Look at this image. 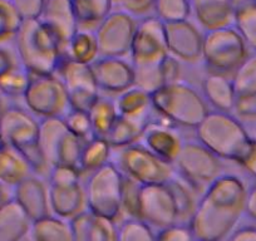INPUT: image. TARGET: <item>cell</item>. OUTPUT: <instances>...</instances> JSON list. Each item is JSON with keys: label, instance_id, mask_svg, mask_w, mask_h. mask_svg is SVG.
<instances>
[{"label": "cell", "instance_id": "cell-1", "mask_svg": "<svg viewBox=\"0 0 256 241\" xmlns=\"http://www.w3.org/2000/svg\"><path fill=\"white\" fill-rule=\"evenodd\" d=\"M248 188L238 176L221 174L204 191L190 221L198 241H224L245 214Z\"/></svg>", "mask_w": 256, "mask_h": 241}, {"label": "cell", "instance_id": "cell-2", "mask_svg": "<svg viewBox=\"0 0 256 241\" xmlns=\"http://www.w3.org/2000/svg\"><path fill=\"white\" fill-rule=\"evenodd\" d=\"M14 39L16 59L30 74H56L66 48L53 29L39 18L28 19Z\"/></svg>", "mask_w": 256, "mask_h": 241}, {"label": "cell", "instance_id": "cell-3", "mask_svg": "<svg viewBox=\"0 0 256 241\" xmlns=\"http://www.w3.org/2000/svg\"><path fill=\"white\" fill-rule=\"evenodd\" d=\"M196 140L222 161L241 164L248 157L254 138L232 113L210 110L195 128Z\"/></svg>", "mask_w": 256, "mask_h": 241}, {"label": "cell", "instance_id": "cell-4", "mask_svg": "<svg viewBox=\"0 0 256 241\" xmlns=\"http://www.w3.org/2000/svg\"><path fill=\"white\" fill-rule=\"evenodd\" d=\"M40 120L26 107L8 104L0 122V134L4 141L18 151L30 166L34 174L48 178L50 166L39 146Z\"/></svg>", "mask_w": 256, "mask_h": 241}, {"label": "cell", "instance_id": "cell-5", "mask_svg": "<svg viewBox=\"0 0 256 241\" xmlns=\"http://www.w3.org/2000/svg\"><path fill=\"white\" fill-rule=\"evenodd\" d=\"M151 97L154 112L177 127L196 128L210 112L202 94L182 80L164 84Z\"/></svg>", "mask_w": 256, "mask_h": 241}, {"label": "cell", "instance_id": "cell-6", "mask_svg": "<svg viewBox=\"0 0 256 241\" xmlns=\"http://www.w3.org/2000/svg\"><path fill=\"white\" fill-rule=\"evenodd\" d=\"M112 162L123 176L142 186L167 185L177 177L174 164L152 154L141 142L113 150Z\"/></svg>", "mask_w": 256, "mask_h": 241}, {"label": "cell", "instance_id": "cell-7", "mask_svg": "<svg viewBox=\"0 0 256 241\" xmlns=\"http://www.w3.org/2000/svg\"><path fill=\"white\" fill-rule=\"evenodd\" d=\"M248 56V48L234 26L205 30L201 62L210 72L232 74Z\"/></svg>", "mask_w": 256, "mask_h": 241}, {"label": "cell", "instance_id": "cell-8", "mask_svg": "<svg viewBox=\"0 0 256 241\" xmlns=\"http://www.w3.org/2000/svg\"><path fill=\"white\" fill-rule=\"evenodd\" d=\"M123 174L113 162L90 172L83 182L87 210L117 222L122 214Z\"/></svg>", "mask_w": 256, "mask_h": 241}, {"label": "cell", "instance_id": "cell-9", "mask_svg": "<svg viewBox=\"0 0 256 241\" xmlns=\"http://www.w3.org/2000/svg\"><path fill=\"white\" fill-rule=\"evenodd\" d=\"M82 178L77 168L68 166L52 167L46 178L52 215L70 221L87 210Z\"/></svg>", "mask_w": 256, "mask_h": 241}, {"label": "cell", "instance_id": "cell-10", "mask_svg": "<svg viewBox=\"0 0 256 241\" xmlns=\"http://www.w3.org/2000/svg\"><path fill=\"white\" fill-rule=\"evenodd\" d=\"M174 166L177 176L201 195L208 185L224 174L222 160L208 151L198 140L184 141Z\"/></svg>", "mask_w": 256, "mask_h": 241}, {"label": "cell", "instance_id": "cell-11", "mask_svg": "<svg viewBox=\"0 0 256 241\" xmlns=\"http://www.w3.org/2000/svg\"><path fill=\"white\" fill-rule=\"evenodd\" d=\"M84 142L67 128L63 118L40 120L39 146L50 168L68 166L78 170Z\"/></svg>", "mask_w": 256, "mask_h": 241}, {"label": "cell", "instance_id": "cell-12", "mask_svg": "<svg viewBox=\"0 0 256 241\" xmlns=\"http://www.w3.org/2000/svg\"><path fill=\"white\" fill-rule=\"evenodd\" d=\"M23 100L26 110L39 120L63 118L70 110L67 90L56 74H30Z\"/></svg>", "mask_w": 256, "mask_h": 241}, {"label": "cell", "instance_id": "cell-13", "mask_svg": "<svg viewBox=\"0 0 256 241\" xmlns=\"http://www.w3.org/2000/svg\"><path fill=\"white\" fill-rule=\"evenodd\" d=\"M168 56L164 23L157 16H144L137 22L128 59L134 67L160 64Z\"/></svg>", "mask_w": 256, "mask_h": 241}, {"label": "cell", "instance_id": "cell-14", "mask_svg": "<svg viewBox=\"0 0 256 241\" xmlns=\"http://www.w3.org/2000/svg\"><path fill=\"white\" fill-rule=\"evenodd\" d=\"M137 218L161 230L180 222L178 206L171 185H141Z\"/></svg>", "mask_w": 256, "mask_h": 241}, {"label": "cell", "instance_id": "cell-15", "mask_svg": "<svg viewBox=\"0 0 256 241\" xmlns=\"http://www.w3.org/2000/svg\"><path fill=\"white\" fill-rule=\"evenodd\" d=\"M137 20L122 10H112L94 29L100 56L127 58Z\"/></svg>", "mask_w": 256, "mask_h": 241}, {"label": "cell", "instance_id": "cell-16", "mask_svg": "<svg viewBox=\"0 0 256 241\" xmlns=\"http://www.w3.org/2000/svg\"><path fill=\"white\" fill-rule=\"evenodd\" d=\"M56 76L66 87L70 106L73 110L88 112L100 96L90 66L64 58Z\"/></svg>", "mask_w": 256, "mask_h": 241}, {"label": "cell", "instance_id": "cell-17", "mask_svg": "<svg viewBox=\"0 0 256 241\" xmlns=\"http://www.w3.org/2000/svg\"><path fill=\"white\" fill-rule=\"evenodd\" d=\"M140 142L161 160L174 164L184 147V138L178 127L156 113L147 124Z\"/></svg>", "mask_w": 256, "mask_h": 241}, {"label": "cell", "instance_id": "cell-18", "mask_svg": "<svg viewBox=\"0 0 256 241\" xmlns=\"http://www.w3.org/2000/svg\"><path fill=\"white\" fill-rule=\"evenodd\" d=\"M168 56L180 63L198 64L202 56L204 33L190 20L164 24Z\"/></svg>", "mask_w": 256, "mask_h": 241}, {"label": "cell", "instance_id": "cell-19", "mask_svg": "<svg viewBox=\"0 0 256 241\" xmlns=\"http://www.w3.org/2000/svg\"><path fill=\"white\" fill-rule=\"evenodd\" d=\"M100 92L118 96L134 86V68L130 59L98 56L90 64Z\"/></svg>", "mask_w": 256, "mask_h": 241}, {"label": "cell", "instance_id": "cell-20", "mask_svg": "<svg viewBox=\"0 0 256 241\" xmlns=\"http://www.w3.org/2000/svg\"><path fill=\"white\" fill-rule=\"evenodd\" d=\"M14 200L26 211L32 221L52 215L48 182L43 177L30 174L13 188Z\"/></svg>", "mask_w": 256, "mask_h": 241}, {"label": "cell", "instance_id": "cell-21", "mask_svg": "<svg viewBox=\"0 0 256 241\" xmlns=\"http://www.w3.org/2000/svg\"><path fill=\"white\" fill-rule=\"evenodd\" d=\"M73 241H117V222L86 210L70 221Z\"/></svg>", "mask_w": 256, "mask_h": 241}, {"label": "cell", "instance_id": "cell-22", "mask_svg": "<svg viewBox=\"0 0 256 241\" xmlns=\"http://www.w3.org/2000/svg\"><path fill=\"white\" fill-rule=\"evenodd\" d=\"M39 19L56 32L64 48L78 30L77 19L70 0H46Z\"/></svg>", "mask_w": 256, "mask_h": 241}, {"label": "cell", "instance_id": "cell-23", "mask_svg": "<svg viewBox=\"0 0 256 241\" xmlns=\"http://www.w3.org/2000/svg\"><path fill=\"white\" fill-rule=\"evenodd\" d=\"M204 100L212 110L231 113L236 102V92L232 80L226 74L210 72L202 80Z\"/></svg>", "mask_w": 256, "mask_h": 241}, {"label": "cell", "instance_id": "cell-24", "mask_svg": "<svg viewBox=\"0 0 256 241\" xmlns=\"http://www.w3.org/2000/svg\"><path fill=\"white\" fill-rule=\"evenodd\" d=\"M113 100L120 117L148 124L151 118L156 114L151 94L134 86L116 96Z\"/></svg>", "mask_w": 256, "mask_h": 241}, {"label": "cell", "instance_id": "cell-25", "mask_svg": "<svg viewBox=\"0 0 256 241\" xmlns=\"http://www.w3.org/2000/svg\"><path fill=\"white\" fill-rule=\"evenodd\" d=\"M192 13L195 14L204 30L232 26L231 0H190Z\"/></svg>", "mask_w": 256, "mask_h": 241}, {"label": "cell", "instance_id": "cell-26", "mask_svg": "<svg viewBox=\"0 0 256 241\" xmlns=\"http://www.w3.org/2000/svg\"><path fill=\"white\" fill-rule=\"evenodd\" d=\"M33 221L12 200L0 208V241H22L29 234Z\"/></svg>", "mask_w": 256, "mask_h": 241}, {"label": "cell", "instance_id": "cell-27", "mask_svg": "<svg viewBox=\"0 0 256 241\" xmlns=\"http://www.w3.org/2000/svg\"><path fill=\"white\" fill-rule=\"evenodd\" d=\"M78 29L94 30L112 12L113 0H70Z\"/></svg>", "mask_w": 256, "mask_h": 241}, {"label": "cell", "instance_id": "cell-28", "mask_svg": "<svg viewBox=\"0 0 256 241\" xmlns=\"http://www.w3.org/2000/svg\"><path fill=\"white\" fill-rule=\"evenodd\" d=\"M232 26L248 49L256 52V3L252 0H231Z\"/></svg>", "mask_w": 256, "mask_h": 241}, {"label": "cell", "instance_id": "cell-29", "mask_svg": "<svg viewBox=\"0 0 256 241\" xmlns=\"http://www.w3.org/2000/svg\"><path fill=\"white\" fill-rule=\"evenodd\" d=\"M113 148L104 138L93 137L83 144L78 162V171L83 176L112 162Z\"/></svg>", "mask_w": 256, "mask_h": 241}, {"label": "cell", "instance_id": "cell-30", "mask_svg": "<svg viewBox=\"0 0 256 241\" xmlns=\"http://www.w3.org/2000/svg\"><path fill=\"white\" fill-rule=\"evenodd\" d=\"M28 235L32 241H73L70 221L56 215L33 221Z\"/></svg>", "mask_w": 256, "mask_h": 241}, {"label": "cell", "instance_id": "cell-31", "mask_svg": "<svg viewBox=\"0 0 256 241\" xmlns=\"http://www.w3.org/2000/svg\"><path fill=\"white\" fill-rule=\"evenodd\" d=\"M33 174L30 166L18 151L8 144L0 148V181L14 188Z\"/></svg>", "mask_w": 256, "mask_h": 241}, {"label": "cell", "instance_id": "cell-32", "mask_svg": "<svg viewBox=\"0 0 256 241\" xmlns=\"http://www.w3.org/2000/svg\"><path fill=\"white\" fill-rule=\"evenodd\" d=\"M100 56L94 30L78 29L66 46V58L73 62L90 66Z\"/></svg>", "mask_w": 256, "mask_h": 241}, {"label": "cell", "instance_id": "cell-33", "mask_svg": "<svg viewBox=\"0 0 256 241\" xmlns=\"http://www.w3.org/2000/svg\"><path fill=\"white\" fill-rule=\"evenodd\" d=\"M118 116L120 114L116 108L114 100L108 96L100 94L88 110V117H90L94 137L106 140L110 128L117 120Z\"/></svg>", "mask_w": 256, "mask_h": 241}, {"label": "cell", "instance_id": "cell-34", "mask_svg": "<svg viewBox=\"0 0 256 241\" xmlns=\"http://www.w3.org/2000/svg\"><path fill=\"white\" fill-rule=\"evenodd\" d=\"M146 126L147 124H144V122L128 120V118L118 116L110 134L106 137V141L112 146L113 150L137 144V142L141 141V137Z\"/></svg>", "mask_w": 256, "mask_h": 241}, {"label": "cell", "instance_id": "cell-35", "mask_svg": "<svg viewBox=\"0 0 256 241\" xmlns=\"http://www.w3.org/2000/svg\"><path fill=\"white\" fill-rule=\"evenodd\" d=\"M30 82V73L19 62L12 66L0 78V96L4 100H23Z\"/></svg>", "mask_w": 256, "mask_h": 241}, {"label": "cell", "instance_id": "cell-36", "mask_svg": "<svg viewBox=\"0 0 256 241\" xmlns=\"http://www.w3.org/2000/svg\"><path fill=\"white\" fill-rule=\"evenodd\" d=\"M236 97L256 96V52L242 62L231 77Z\"/></svg>", "mask_w": 256, "mask_h": 241}, {"label": "cell", "instance_id": "cell-37", "mask_svg": "<svg viewBox=\"0 0 256 241\" xmlns=\"http://www.w3.org/2000/svg\"><path fill=\"white\" fill-rule=\"evenodd\" d=\"M157 18L164 24L188 20L192 14L190 0H156L154 8Z\"/></svg>", "mask_w": 256, "mask_h": 241}, {"label": "cell", "instance_id": "cell-38", "mask_svg": "<svg viewBox=\"0 0 256 241\" xmlns=\"http://www.w3.org/2000/svg\"><path fill=\"white\" fill-rule=\"evenodd\" d=\"M117 241H156V232L138 218H126L117 225Z\"/></svg>", "mask_w": 256, "mask_h": 241}, {"label": "cell", "instance_id": "cell-39", "mask_svg": "<svg viewBox=\"0 0 256 241\" xmlns=\"http://www.w3.org/2000/svg\"><path fill=\"white\" fill-rule=\"evenodd\" d=\"M23 19L9 0H0V46L16 38Z\"/></svg>", "mask_w": 256, "mask_h": 241}, {"label": "cell", "instance_id": "cell-40", "mask_svg": "<svg viewBox=\"0 0 256 241\" xmlns=\"http://www.w3.org/2000/svg\"><path fill=\"white\" fill-rule=\"evenodd\" d=\"M134 68V87L146 90L150 94L164 86L161 63L154 66H141Z\"/></svg>", "mask_w": 256, "mask_h": 241}, {"label": "cell", "instance_id": "cell-41", "mask_svg": "<svg viewBox=\"0 0 256 241\" xmlns=\"http://www.w3.org/2000/svg\"><path fill=\"white\" fill-rule=\"evenodd\" d=\"M63 120L67 128L78 138L83 140V141H88V140L94 137L92 126H90V117H88V112L70 108L63 117Z\"/></svg>", "mask_w": 256, "mask_h": 241}, {"label": "cell", "instance_id": "cell-42", "mask_svg": "<svg viewBox=\"0 0 256 241\" xmlns=\"http://www.w3.org/2000/svg\"><path fill=\"white\" fill-rule=\"evenodd\" d=\"M141 185L123 176L122 184V214L126 218H137Z\"/></svg>", "mask_w": 256, "mask_h": 241}, {"label": "cell", "instance_id": "cell-43", "mask_svg": "<svg viewBox=\"0 0 256 241\" xmlns=\"http://www.w3.org/2000/svg\"><path fill=\"white\" fill-rule=\"evenodd\" d=\"M156 241H198L188 224H174L157 230Z\"/></svg>", "mask_w": 256, "mask_h": 241}, {"label": "cell", "instance_id": "cell-44", "mask_svg": "<svg viewBox=\"0 0 256 241\" xmlns=\"http://www.w3.org/2000/svg\"><path fill=\"white\" fill-rule=\"evenodd\" d=\"M120 6V10L137 18L148 16V13L154 10L156 0H113Z\"/></svg>", "mask_w": 256, "mask_h": 241}, {"label": "cell", "instance_id": "cell-45", "mask_svg": "<svg viewBox=\"0 0 256 241\" xmlns=\"http://www.w3.org/2000/svg\"><path fill=\"white\" fill-rule=\"evenodd\" d=\"M23 20L36 19L43 12L46 0H9Z\"/></svg>", "mask_w": 256, "mask_h": 241}, {"label": "cell", "instance_id": "cell-46", "mask_svg": "<svg viewBox=\"0 0 256 241\" xmlns=\"http://www.w3.org/2000/svg\"><path fill=\"white\" fill-rule=\"evenodd\" d=\"M234 112L244 120H256V96L236 97Z\"/></svg>", "mask_w": 256, "mask_h": 241}, {"label": "cell", "instance_id": "cell-47", "mask_svg": "<svg viewBox=\"0 0 256 241\" xmlns=\"http://www.w3.org/2000/svg\"><path fill=\"white\" fill-rule=\"evenodd\" d=\"M161 70L162 74H164V84L181 80H180V76H181V63H180L177 59H174V56H167L166 58L162 60Z\"/></svg>", "mask_w": 256, "mask_h": 241}, {"label": "cell", "instance_id": "cell-48", "mask_svg": "<svg viewBox=\"0 0 256 241\" xmlns=\"http://www.w3.org/2000/svg\"><path fill=\"white\" fill-rule=\"evenodd\" d=\"M224 241H256V228L245 226L236 228Z\"/></svg>", "mask_w": 256, "mask_h": 241}, {"label": "cell", "instance_id": "cell-49", "mask_svg": "<svg viewBox=\"0 0 256 241\" xmlns=\"http://www.w3.org/2000/svg\"><path fill=\"white\" fill-rule=\"evenodd\" d=\"M16 62H18L16 56H14L6 46H0V78Z\"/></svg>", "mask_w": 256, "mask_h": 241}, {"label": "cell", "instance_id": "cell-50", "mask_svg": "<svg viewBox=\"0 0 256 241\" xmlns=\"http://www.w3.org/2000/svg\"><path fill=\"white\" fill-rule=\"evenodd\" d=\"M240 166H242L254 178H256V140H254L252 147H251L248 157L244 160Z\"/></svg>", "mask_w": 256, "mask_h": 241}, {"label": "cell", "instance_id": "cell-51", "mask_svg": "<svg viewBox=\"0 0 256 241\" xmlns=\"http://www.w3.org/2000/svg\"><path fill=\"white\" fill-rule=\"evenodd\" d=\"M245 214L248 218L256 221V185H254L250 190H248Z\"/></svg>", "mask_w": 256, "mask_h": 241}, {"label": "cell", "instance_id": "cell-52", "mask_svg": "<svg viewBox=\"0 0 256 241\" xmlns=\"http://www.w3.org/2000/svg\"><path fill=\"white\" fill-rule=\"evenodd\" d=\"M12 200H14L13 188L0 181V208L10 202Z\"/></svg>", "mask_w": 256, "mask_h": 241}, {"label": "cell", "instance_id": "cell-53", "mask_svg": "<svg viewBox=\"0 0 256 241\" xmlns=\"http://www.w3.org/2000/svg\"><path fill=\"white\" fill-rule=\"evenodd\" d=\"M6 106L8 104H6V102H4V98L0 96V122H2V117H3V113H4V110H6Z\"/></svg>", "mask_w": 256, "mask_h": 241}, {"label": "cell", "instance_id": "cell-54", "mask_svg": "<svg viewBox=\"0 0 256 241\" xmlns=\"http://www.w3.org/2000/svg\"><path fill=\"white\" fill-rule=\"evenodd\" d=\"M252 2H255V3H256V0H252Z\"/></svg>", "mask_w": 256, "mask_h": 241}]
</instances>
